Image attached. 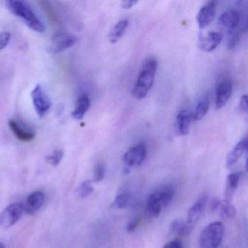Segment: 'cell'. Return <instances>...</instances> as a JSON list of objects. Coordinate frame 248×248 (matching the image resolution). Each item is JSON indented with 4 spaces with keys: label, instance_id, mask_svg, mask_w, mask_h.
Instances as JSON below:
<instances>
[{
    "label": "cell",
    "instance_id": "6da1fadb",
    "mask_svg": "<svg viewBox=\"0 0 248 248\" xmlns=\"http://www.w3.org/2000/svg\"><path fill=\"white\" fill-rule=\"evenodd\" d=\"M158 68V62L155 58L149 57L146 59L132 93L136 99H143L153 86L155 75Z\"/></svg>",
    "mask_w": 248,
    "mask_h": 248
},
{
    "label": "cell",
    "instance_id": "7a4b0ae2",
    "mask_svg": "<svg viewBox=\"0 0 248 248\" xmlns=\"http://www.w3.org/2000/svg\"><path fill=\"white\" fill-rule=\"evenodd\" d=\"M174 195L175 189L172 186H162L156 188L146 200V215L150 217H157L162 210L170 204Z\"/></svg>",
    "mask_w": 248,
    "mask_h": 248
},
{
    "label": "cell",
    "instance_id": "3957f363",
    "mask_svg": "<svg viewBox=\"0 0 248 248\" xmlns=\"http://www.w3.org/2000/svg\"><path fill=\"white\" fill-rule=\"evenodd\" d=\"M8 7L13 14L22 19L31 30L40 33L43 32L46 30L43 23L27 2L11 0L8 2Z\"/></svg>",
    "mask_w": 248,
    "mask_h": 248
},
{
    "label": "cell",
    "instance_id": "277c9868",
    "mask_svg": "<svg viewBox=\"0 0 248 248\" xmlns=\"http://www.w3.org/2000/svg\"><path fill=\"white\" fill-rule=\"evenodd\" d=\"M224 234V227L220 221L207 225L200 235L199 248H217L221 244Z\"/></svg>",
    "mask_w": 248,
    "mask_h": 248
},
{
    "label": "cell",
    "instance_id": "5b68a950",
    "mask_svg": "<svg viewBox=\"0 0 248 248\" xmlns=\"http://www.w3.org/2000/svg\"><path fill=\"white\" fill-rule=\"evenodd\" d=\"M78 40V37L74 34L58 31L52 37L49 51L52 53H62L75 46Z\"/></svg>",
    "mask_w": 248,
    "mask_h": 248
},
{
    "label": "cell",
    "instance_id": "8992f818",
    "mask_svg": "<svg viewBox=\"0 0 248 248\" xmlns=\"http://www.w3.org/2000/svg\"><path fill=\"white\" fill-rule=\"evenodd\" d=\"M33 105L37 115L43 118L51 107L52 103L50 97L47 95L40 85H37L31 91Z\"/></svg>",
    "mask_w": 248,
    "mask_h": 248
},
{
    "label": "cell",
    "instance_id": "52a82bcc",
    "mask_svg": "<svg viewBox=\"0 0 248 248\" xmlns=\"http://www.w3.org/2000/svg\"><path fill=\"white\" fill-rule=\"evenodd\" d=\"M24 213L22 203L10 204L0 213V226L4 229L11 228L19 220Z\"/></svg>",
    "mask_w": 248,
    "mask_h": 248
},
{
    "label": "cell",
    "instance_id": "ba28073f",
    "mask_svg": "<svg viewBox=\"0 0 248 248\" xmlns=\"http://www.w3.org/2000/svg\"><path fill=\"white\" fill-rule=\"evenodd\" d=\"M147 155L146 146L139 143L130 148L123 156V162L127 167L139 166L143 163Z\"/></svg>",
    "mask_w": 248,
    "mask_h": 248
},
{
    "label": "cell",
    "instance_id": "9c48e42d",
    "mask_svg": "<svg viewBox=\"0 0 248 248\" xmlns=\"http://www.w3.org/2000/svg\"><path fill=\"white\" fill-rule=\"evenodd\" d=\"M233 84L230 79H224L220 81L216 88V108L220 109L226 106L232 95Z\"/></svg>",
    "mask_w": 248,
    "mask_h": 248
},
{
    "label": "cell",
    "instance_id": "30bf717a",
    "mask_svg": "<svg viewBox=\"0 0 248 248\" xmlns=\"http://www.w3.org/2000/svg\"><path fill=\"white\" fill-rule=\"evenodd\" d=\"M46 195L43 191H37L28 196L25 202L23 204L24 213L33 215L37 213L44 204Z\"/></svg>",
    "mask_w": 248,
    "mask_h": 248
},
{
    "label": "cell",
    "instance_id": "8fae6325",
    "mask_svg": "<svg viewBox=\"0 0 248 248\" xmlns=\"http://www.w3.org/2000/svg\"><path fill=\"white\" fill-rule=\"evenodd\" d=\"M207 197L206 194H202L199 197L198 200L188 209L187 213V220L190 224L195 226L196 223L200 220L201 216L205 210L207 204Z\"/></svg>",
    "mask_w": 248,
    "mask_h": 248
},
{
    "label": "cell",
    "instance_id": "7c38bea8",
    "mask_svg": "<svg viewBox=\"0 0 248 248\" xmlns=\"http://www.w3.org/2000/svg\"><path fill=\"white\" fill-rule=\"evenodd\" d=\"M242 19V15L239 11L235 9H230L225 11L220 15L218 18V24L231 31L240 25Z\"/></svg>",
    "mask_w": 248,
    "mask_h": 248
},
{
    "label": "cell",
    "instance_id": "4fadbf2b",
    "mask_svg": "<svg viewBox=\"0 0 248 248\" xmlns=\"http://www.w3.org/2000/svg\"><path fill=\"white\" fill-rule=\"evenodd\" d=\"M216 2L211 1L204 5L199 11L197 17V23H198L200 28L204 29L205 27H208L213 21V18L216 16Z\"/></svg>",
    "mask_w": 248,
    "mask_h": 248
},
{
    "label": "cell",
    "instance_id": "5bb4252c",
    "mask_svg": "<svg viewBox=\"0 0 248 248\" xmlns=\"http://www.w3.org/2000/svg\"><path fill=\"white\" fill-rule=\"evenodd\" d=\"M222 33L212 31L206 37H203L200 42V47L202 51L210 53L217 48L223 40Z\"/></svg>",
    "mask_w": 248,
    "mask_h": 248
},
{
    "label": "cell",
    "instance_id": "9a60e30c",
    "mask_svg": "<svg viewBox=\"0 0 248 248\" xmlns=\"http://www.w3.org/2000/svg\"><path fill=\"white\" fill-rule=\"evenodd\" d=\"M248 146V139L245 138V139H242L228 155L227 159H226L227 167H232V165H234L242 157V155L247 152Z\"/></svg>",
    "mask_w": 248,
    "mask_h": 248
},
{
    "label": "cell",
    "instance_id": "2e32d148",
    "mask_svg": "<svg viewBox=\"0 0 248 248\" xmlns=\"http://www.w3.org/2000/svg\"><path fill=\"white\" fill-rule=\"evenodd\" d=\"M192 114L188 110H182L177 116L178 132L182 136H186L189 132L192 121Z\"/></svg>",
    "mask_w": 248,
    "mask_h": 248
},
{
    "label": "cell",
    "instance_id": "e0dca14e",
    "mask_svg": "<svg viewBox=\"0 0 248 248\" xmlns=\"http://www.w3.org/2000/svg\"><path fill=\"white\" fill-rule=\"evenodd\" d=\"M91 107V101L87 95H82L78 98L75 109L72 113V117L75 120H80L83 118Z\"/></svg>",
    "mask_w": 248,
    "mask_h": 248
},
{
    "label": "cell",
    "instance_id": "ac0fdd59",
    "mask_svg": "<svg viewBox=\"0 0 248 248\" xmlns=\"http://www.w3.org/2000/svg\"><path fill=\"white\" fill-rule=\"evenodd\" d=\"M241 177H242V172H233L228 176L227 180H226V189H225L226 200L231 202V200L239 185Z\"/></svg>",
    "mask_w": 248,
    "mask_h": 248
},
{
    "label": "cell",
    "instance_id": "d6986e66",
    "mask_svg": "<svg viewBox=\"0 0 248 248\" xmlns=\"http://www.w3.org/2000/svg\"><path fill=\"white\" fill-rule=\"evenodd\" d=\"M129 21L127 19L121 20L114 26L109 34H108V40L111 44L117 43L124 35L129 26Z\"/></svg>",
    "mask_w": 248,
    "mask_h": 248
},
{
    "label": "cell",
    "instance_id": "ffe728a7",
    "mask_svg": "<svg viewBox=\"0 0 248 248\" xmlns=\"http://www.w3.org/2000/svg\"><path fill=\"white\" fill-rule=\"evenodd\" d=\"M9 127L13 133H14L17 139L21 141H31L35 138V134L31 132L24 130L14 120H10Z\"/></svg>",
    "mask_w": 248,
    "mask_h": 248
},
{
    "label": "cell",
    "instance_id": "44dd1931",
    "mask_svg": "<svg viewBox=\"0 0 248 248\" xmlns=\"http://www.w3.org/2000/svg\"><path fill=\"white\" fill-rule=\"evenodd\" d=\"M194 228V226L190 224L187 221L175 220L171 223L170 230L171 232L180 236H187L192 232Z\"/></svg>",
    "mask_w": 248,
    "mask_h": 248
},
{
    "label": "cell",
    "instance_id": "7402d4cb",
    "mask_svg": "<svg viewBox=\"0 0 248 248\" xmlns=\"http://www.w3.org/2000/svg\"><path fill=\"white\" fill-rule=\"evenodd\" d=\"M245 31L240 26L236 27L234 30L229 31L227 40V47L229 50H233L238 46L242 38V34Z\"/></svg>",
    "mask_w": 248,
    "mask_h": 248
},
{
    "label": "cell",
    "instance_id": "603a6c76",
    "mask_svg": "<svg viewBox=\"0 0 248 248\" xmlns=\"http://www.w3.org/2000/svg\"><path fill=\"white\" fill-rule=\"evenodd\" d=\"M209 107H210V103L207 99L201 100L197 104L194 114H192L193 120L195 121L201 120L207 114Z\"/></svg>",
    "mask_w": 248,
    "mask_h": 248
},
{
    "label": "cell",
    "instance_id": "cb8c5ba5",
    "mask_svg": "<svg viewBox=\"0 0 248 248\" xmlns=\"http://www.w3.org/2000/svg\"><path fill=\"white\" fill-rule=\"evenodd\" d=\"M218 208H220L222 216L228 218H232L236 215V209L232 204V202L224 200L219 204Z\"/></svg>",
    "mask_w": 248,
    "mask_h": 248
},
{
    "label": "cell",
    "instance_id": "d4e9b609",
    "mask_svg": "<svg viewBox=\"0 0 248 248\" xmlns=\"http://www.w3.org/2000/svg\"><path fill=\"white\" fill-rule=\"evenodd\" d=\"M130 197H131V195H130V193H120L114 199V202H113L112 204H111V207L114 209L124 208V207L128 205L129 202L130 201Z\"/></svg>",
    "mask_w": 248,
    "mask_h": 248
},
{
    "label": "cell",
    "instance_id": "484cf974",
    "mask_svg": "<svg viewBox=\"0 0 248 248\" xmlns=\"http://www.w3.org/2000/svg\"><path fill=\"white\" fill-rule=\"evenodd\" d=\"M93 190L92 181L88 180V181H84L79 185L77 189V194L81 199H85L89 197L92 194Z\"/></svg>",
    "mask_w": 248,
    "mask_h": 248
},
{
    "label": "cell",
    "instance_id": "4316f807",
    "mask_svg": "<svg viewBox=\"0 0 248 248\" xmlns=\"http://www.w3.org/2000/svg\"><path fill=\"white\" fill-rule=\"evenodd\" d=\"M39 3H40V7H41V8H43L45 14H46L49 20L53 23V24H54L56 25H58L59 24V19H58L57 16H56V13L53 11V8H52L50 4L48 2H46V1H41Z\"/></svg>",
    "mask_w": 248,
    "mask_h": 248
},
{
    "label": "cell",
    "instance_id": "83f0119b",
    "mask_svg": "<svg viewBox=\"0 0 248 248\" xmlns=\"http://www.w3.org/2000/svg\"><path fill=\"white\" fill-rule=\"evenodd\" d=\"M63 152L62 150H56L53 154L46 157V160L50 165L57 166L63 159Z\"/></svg>",
    "mask_w": 248,
    "mask_h": 248
},
{
    "label": "cell",
    "instance_id": "f1b7e54d",
    "mask_svg": "<svg viewBox=\"0 0 248 248\" xmlns=\"http://www.w3.org/2000/svg\"><path fill=\"white\" fill-rule=\"evenodd\" d=\"M104 175H105V167H104V164L98 162L95 165V169H94V182H100L102 181L104 179Z\"/></svg>",
    "mask_w": 248,
    "mask_h": 248
},
{
    "label": "cell",
    "instance_id": "f546056e",
    "mask_svg": "<svg viewBox=\"0 0 248 248\" xmlns=\"http://www.w3.org/2000/svg\"><path fill=\"white\" fill-rule=\"evenodd\" d=\"M11 38V34L8 31H3L0 34V51L5 48Z\"/></svg>",
    "mask_w": 248,
    "mask_h": 248
},
{
    "label": "cell",
    "instance_id": "4dcf8cb0",
    "mask_svg": "<svg viewBox=\"0 0 248 248\" xmlns=\"http://www.w3.org/2000/svg\"><path fill=\"white\" fill-rule=\"evenodd\" d=\"M163 248H184L182 242L178 239L170 241L164 246Z\"/></svg>",
    "mask_w": 248,
    "mask_h": 248
},
{
    "label": "cell",
    "instance_id": "1f68e13d",
    "mask_svg": "<svg viewBox=\"0 0 248 248\" xmlns=\"http://www.w3.org/2000/svg\"><path fill=\"white\" fill-rule=\"evenodd\" d=\"M138 3L135 0H124L121 3V8L124 10H129L134 7Z\"/></svg>",
    "mask_w": 248,
    "mask_h": 248
},
{
    "label": "cell",
    "instance_id": "d6a6232c",
    "mask_svg": "<svg viewBox=\"0 0 248 248\" xmlns=\"http://www.w3.org/2000/svg\"><path fill=\"white\" fill-rule=\"evenodd\" d=\"M239 109L242 113L248 112V96L247 95H243L241 98Z\"/></svg>",
    "mask_w": 248,
    "mask_h": 248
},
{
    "label": "cell",
    "instance_id": "836d02e7",
    "mask_svg": "<svg viewBox=\"0 0 248 248\" xmlns=\"http://www.w3.org/2000/svg\"><path fill=\"white\" fill-rule=\"evenodd\" d=\"M140 223V218H136L133 220V221L130 222L129 223L128 226L127 227V232H132L139 226V223Z\"/></svg>",
    "mask_w": 248,
    "mask_h": 248
},
{
    "label": "cell",
    "instance_id": "e575fe53",
    "mask_svg": "<svg viewBox=\"0 0 248 248\" xmlns=\"http://www.w3.org/2000/svg\"><path fill=\"white\" fill-rule=\"evenodd\" d=\"M0 248H5V245L2 242H0Z\"/></svg>",
    "mask_w": 248,
    "mask_h": 248
}]
</instances>
